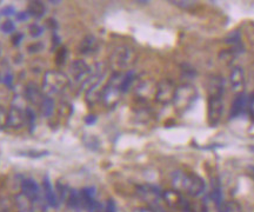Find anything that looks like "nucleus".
<instances>
[{"label":"nucleus","instance_id":"f257e3e1","mask_svg":"<svg viewBox=\"0 0 254 212\" xmlns=\"http://www.w3.org/2000/svg\"><path fill=\"white\" fill-rule=\"evenodd\" d=\"M171 182L174 190L179 191L180 194L185 192L190 197H199L206 190V183L201 177L182 170L174 171L171 176Z\"/></svg>","mask_w":254,"mask_h":212},{"label":"nucleus","instance_id":"f03ea898","mask_svg":"<svg viewBox=\"0 0 254 212\" xmlns=\"http://www.w3.org/2000/svg\"><path fill=\"white\" fill-rule=\"evenodd\" d=\"M69 84L71 80L65 73L57 70H50L44 74L43 91L49 97L53 94H60L67 90Z\"/></svg>","mask_w":254,"mask_h":212},{"label":"nucleus","instance_id":"7ed1b4c3","mask_svg":"<svg viewBox=\"0 0 254 212\" xmlns=\"http://www.w3.org/2000/svg\"><path fill=\"white\" fill-rule=\"evenodd\" d=\"M136 60V53L129 46H118L110 57V66L114 73H122L134 64Z\"/></svg>","mask_w":254,"mask_h":212},{"label":"nucleus","instance_id":"20e7f679","mask_svg":"<svg viewBox=\"0 0 254 212\" xmlns=\"http://www.w3.org/2000/svg\"><path fill=\"white\" fill-rule=\"evenodd\" d=\"M198 98V91L194 85L192 84H184L177 87L176 94H174L173 104L177 111L179 112H185L194 104Z\"/></svg>","mask_w":254,"mask_h":212},{"label":"nucleus","instance_id":"39448f33","mask_svg":"<svg viewBox=\"0 0 254 212\" xmlns=\"http://www.w3.org/2000/svg\"><path fill=\"white\" fill-rule=\"evenodd\" d=\"M122 73H113L112 77L109 79L107 84L101 90V98L104 104L109 107H113L118 104L120 97H122V90H120V81H122Z\"/></svg>","mask_w":254,"mask_h":212},{"label":"nucleus","instance_id":"423d86ee","mask_svg":"<svg viewBox=\"0 0 254 212\" xmlns=\"http://www.w3.org/2000/svg\"><path fill=\"white\" fill-rule=\"evenodd\" d=\"M20 188H21V194L26 196L32 203L34 204V207L37 209V212L44 211L43 201L45 202V199H44V195H43V191H41V188L36 180L32 178H25L21 180Z\"/></svg>","mask_w":254,"mask_h":212},{"label":"nucleus","instance_id":"0eeeda50","mask_svg":"<svg viewBox=\"0 0 254 212\" xmlns=\"http://www.w3.org/2000/svg\"><path fill=\"white\" fill-rule=\"evenodd\" d=\"M176 85L170 79H164L160 83L157 84V91H155V100L161 105L173 103L174 94H176Z\"/></svg>","mask_w":254,"mask_h":212},{"label":"nucleus","instance_id":"6e6552de","mask_svg":"<svg viewBox=\"0 0 254 212\" xmlns=\"http://www.w3.org/2000/svg\"><path fill=\"white\" fill-rule=\"evenodd\" d=\"M222 112H224V103L222 97H208L207 104V122L211 126H217L220 123Z\"/></svg>","mask_w":254,"mask_h":212},{"label":"nucleus","instance_id":"1a4fd4ad","mask_svg":"<svg viewBox=\"0 0 254 212\" xmlns=\"http://www.w3.org/2000/svg\"><path fill=\"white\" fill-rule=\"evenodd\" d=\"M163 199L170 208L178 209V210H182L184 212H190V202L183 197V195L177 190L173 189L165 191L163 194Z\"/></svg>","mask_w":254,"mask_h":212},{"label":"nucleus","instance_id":"9d476101","mask_svg":"<svg viewBox=\"0 0 254 212\" xmlns=\"http://www.w3.org/2000/svg\"><path fill=\"white\" fill-rule=\"evenodd\" d=\"M69 73L74 79L75 83L82 85L91 75L92 69L86 64V62H84L82 59H77L73 60L71 66H69Z\"/></svg>","mask_w":254,"mask_h":212},{"label":"nucleus","instance_id":"9b49d317","mask_svg":"<svg viewBox=\"0 0 254 212\" xmlns=\"http://www.w3.org/2000/svg\"><path fill=\"white\" fill-rule=\"evenodd\" d=\"M26 124V115H25V109L12 105L8 110V119L7 128L11 129H20Z\"/></svg>","mask_w":254,"mask_h":212},{"label":"nucleus","instance_id":"f8f14e48","mask_svg":"<svg viewBox=\"0 0 254 212\" xmlns=\"http://www.w3.org/2000/svg\"><path fill=\"white\" fill-rule=\"evenodd\" d=\"M43 195H44V199H45L46 204L49 205L50 208L53 209H58L59 208V198L57 196V192L55 188H53L52 183L49 179V177H45L43 182Z\"/></svg>","mask_w":254,"mask_h":212},{"label":"nucleus","instance_id":"ddd939ff","mask_svg":"<svg viewBox=\"0 0 254 212\" xmlns=\"http://www.w3.org/2000/svg\"><path fill=\"white\" fill-rule=\"evenodd\" d=\"M230 83L232 90L234 92H243L244 87H245V72H244V70L240 66H236V68L232 70L230 75Z\"/></svg>","mask_w":254,"mask_h":212},{"label":"nucleus","instance_id":"4468645a","mask_svg":"<svg viewBox=\"0 0 254 212\" xmlns=\"http://www.w3.org/2000/svg\"><path fill=\"white\" fill-rule=\"evenodd\" d=\"M44 98H45V96H44L43 91H41V88L37 84L28 83L26 85V87H25V99L27 102L34 104V105L37 104V105L40 106Z\"/></svg>","mask_w":254,"mask_h":212},{"label":"nucleus","instance_id":"2eb2a0df","mask_svg":"<svg viewBox=\"0 0 254 212\" xmlns=\"http://www.w3.org/2000/svg\"><path fill=\"white\" fill-rule=\"evenodd\" d=\"M225 90V80L220 75H213L208 79L207 83V92L208 97L211 96H218L222 97Z\"/></svg>","mask_w":254,"mask_h":212},{"label":"nucleus","instance_id":"dca6fc26","mask_svg":"<svg viewBox=\"0 0 254 212\" xmlns=\"http://www.w3.org/2000/svg\"><path fill=\"white\" fill-rule=\"evenodd\" d=\"M249 105V97L246 96L245 92H241L238 93L236 98H234L233 103H232L231 106V117L234 118V117L240 116L241 113L244 112L245 107Z\"/></svg>","mask_w":254,"mask_h":212},{"label":"nucleus","instance_id":"f3484780","mask_svg":"<svg viewBox=\"0 0 254 212\" xmlns=\"http://www.w3.org/2000/svg\"><path fill=\"white\" fill-rule=\"evenodd\" d=\"M99 49V43L94 36H86L81 40L80 46H79V51L82 55H92V53L97 52Z\"/></svg>","mask_w":254,"mask_h":212},{"label":"nucleus","instance_id":"a211bd4d","mask_svg":"<svg viewBox=\"0 0 254 212\" xmlns=\"http://www.w3.org/2000/svg\"><path fill=\"white\" fill-rule=\"evenodd\" d=\"M155 91H157V85H154L151 80H144L136 87L135 92L136 96L140 97L141 99H148L152 96H155Z\"/></svg>","mask_w":254,"mask_h":212},{"label":"nucleus","instance_id":"6ab92c4d","mask_svg":"<svg viewBox=\"0 0 254 212\" xmlns=\"http://www.w3.org/2000/svg\"><path fill=\"white\" fill-rule=\"evenodd\" d=\"M66 205H67L69 209H72V210H75V211L85 210L84 201H82L80 190H75V189L71 190V194H69V197L67 199V202H66Z\"/></svg>","mask_w":254,"mask_h":212},{"label":"nucleus","instance_id":"aec40b11","mask_svg":"<svg viewBox=\"0 0 254 212\" xmlns=\"http://www.w3.org/2000/svg\"><path fill=\"white\" fill-rule=\"evenodd\" d=\"M14 203L15 207H17L18 212H37V209L34 207V204L32 203L26 196L21 194V192L15 196Z\"/></svg>","mask_w":254,"mask_h":212},{"label":"nucleus","instance_id":"412c9836","mask_svg":"<svg viewBox=\"0 0 254 212\" xmlns=\"http://www.w3.org/2000/svg\"><path fill=\"white\" fill-rule=\"evenodd\" d=\"M28 14L33 18H43L46 13V6L41 1H31L28 4Z\"/></svg>","mask_w":254,"mask_h":212},{"label":"nucleus","instance_id":"4be33fe9","mask_svg":"<svg viewBox=\"0 0 254 212\" xmlns=\"http://www.w3.org/2000/svg\"><path fill=\"white\" fill-rule=\"evenodd\" d=\"M135 79V72L129 70L127 71L125 74H123L122 81H120V90H122V93H126L127 91L129 90V87L132 86V84L134 83Z\"/></svg>","mask_w":254,"mask_h":212},{"label":"nucleus","instance_id":"5701e85b","mask_svg":"<svg viewBox=\"0 0 254 212\" xmlns=\"http://www.w3.org/2000/svg\"><path fill=\"white\" fill-rule=\"evenodd\" d=\"M218 212H243V208L236 201H227L218 205Z\"/></svg>","mask_w":254,"mask_h":212},{"label":"nucleus","instance_id":"b1692460","mask_svg":"<svg viewBox=\"0 0 254 212\" xmlns=\"http://www.w3.org/2000/svg\"><path fill=\"white\" fill-rule=\"evenodd\" d=\"M40 111L44 117H51L55 112V100L49 96H45L40 104Z\"/></svg>","mask_w":254,"mask_h":212},{"label":"nucleus","instance_id":"393cba45","mask_svg":"<svg viewBox=\"0 0 254 212\" xmlns=\"http://www.w3.org/2000/svg\"><path fill=\"white\" fill-rule=\"evenodd\" d=\"M71 190L68 188V185L64 184L59 180V182H57L56 184V192H57V196H58L59 198V202H63V203L66 204V202H67V199L69 197V194H71Z\"/></svg>","mask_w":254,"mask_h":212},{"label":"nucleus","instance_id":"a878e982","mask_svg":"<svg viewBox=\"0 0 254 212\" xmlns=\"http://www.w3.org/2000/svg\"><path fill=\"white\" fill-rule=\"evenodd\" d=\"M211 197L213 201L217 203L218 205L222 203L221 202V189H220V184H219V180L218 179H214L213 182H212V192H211Z\"/></svg>","mask_w":254,"mask_h":212},{"label":"nucleus","instance_id":"bb28decb","mask_svg":"<svg viewBox=\"0 0 254 212\" xmlns=\"http://www.w3.org/2000/svg\"><path fill=\"white\" fill-rule=\"evenodd\" d=\"M25 115H26V124L30 125V129L33 130L36 126V113L31 107H26L25 109Z\"/></svg>","mask_w":254,"mask_h":212},{"label":"nucleus","instance_id":"cd10ccee","mask_svg":"<svg viewBox=\"0 0 254 212\" xmlns=\"http://www.w3.org/2000/svg\"><path fill=\"white\" fill-rule=\"evenodd\" d=\"M173 5L178 6V7L183 9H190L194 8L195 6H198V2L196 1H190V0H180V1H172Z\"/></svg>","mask_w":254,"mask_h":212},{"label":"nucleus","instance_id":"c85d7f7f","mask_svg":"<svg viewBox=\"0 0 254 212\" xmlns=\"http://www.w3.org/2000/svg\"><path fill=\"white\" fill-rule=\"evenodd\" d=\"M7 119H8V111L5 107L0 106V130L7 128Z\"/></svg>","mask_w":254,"mask_h":212},{"label":"nucleus","instance_id":"c756f323","mask_svg":"<svg viewBox=\"0 0 254 212\" xmlns=\"http://www.w3.org/2000/svg\"><path fill=\"white\" fill-rule=\"evenodd\" d=\"M1 31L4 33H12L14 32L15 31V25L12 20H9V19H7V20H5L4 23L1 24Z\"/></svg>","mask_w":254,"mask_h":212},{"label":"nucleus","instance_id":"7c9ffc66","mask_svg":"<svg viewBox=\"0 0 254 212\" xmlns=\"http://www.w3.org/2000/svg\"><path fill=\"white\" fill-rule=\"evenodd\" d=\"M44 32V28L43 27H40L39 25H37V24H33V25H31L30 26V34L33 38H37V37H39L41 33Z\"/></svg>","mask_w":254,"mask_h":212},{"label":"nucleus","instance_id":"2f4dec72","mask_svg":"<svg viewBox=\"0 0 254 212\" xmlns=\"http://www.w3.org/2000/svg\"><path fill=\"white\" fill-rule=\"evenodd\" d=\"M190 212H207V210L202 203H190Z\"/></svg>","mask_w":254,"mask_h":212},{"label":"nucleus","instance_id":"473e14b6","mask_svg":"<svg viewBox=\"0 0 254 212\" xmlns=\"http://www.w3.org/2000/svg\"><path fill=\"white\" fill-rule=\"evenodd\" d=\"M0 14L5 15V17H11V15L17 14V12H15V8L13 7V6H6V7L1 8Z\"/></svg>","mask_w":254,"mask_h":212},{"label":"nucleus","instance_id":"72a5a7b5","mask_svg":"<svg viewBox=\"0 0 254 212\" xmlns=\"http://www.w3.org/2000/svg\"><path fill=\"white\" fill-rule=\"evenodd\" d=\"M49 152H46V151H34V150H31V152H25L24 154L27 157H31V158H40V157H44L46 156V154Z\"/></svg>","mask_w":254,"mask_h":212},{"label":"nucleus","instance_id":"f704fd0d","mask_svg":"<svg viewBox=\"0 0 254 212\" xmlns=\"http://www.w3.org/2000/svg\"><path fill=\"white\" fill-rule=\"evenodd\" d=\"M2 81H4V84L8 88L13 87V75H12L11 73H6L4 75V79H2Z\"/></svg>","mask_w":254,"mask_h":212},{"label":"nucleus","instance_id":"c9c22d12","mask_svg":"<svg viewBox=\"0 0 254 212\" xmlns=\"http://www.w3.org/2000/svg\"><path fill=\"white\" fill-rule=\"evenodd\" d=\"M105 212H117V207L113 199H109L106 202V207H105Z\"/></svg>","mask_w":254,"mask_h":212},{"label":"nucleus","instance_id":"e433bc0d","mask_svg":"<svg viewBox=\"0 0 254 212\" xmlns=\"http://www.w3.org/2000/svg\"><path fill=\"white\" fill-rule=\"evenodd\" d=\"M15 17H17L18 21H26L31 15L28 14L27 11H23V12H18V13L15 14Z\"/></svg>","mask_w":254,"mask_h":212},{"label":"nucleus","instance_id":"4c0bfd02","mask_svg":"<svg viewBox=\"0 0 254 212\" xmlns=\"http://www.w3.org/2000/svg\"><path fill=\"white\" fill-rule=\"evenodd\" d=\"M65 58H66V50L62 49L58 52V56H57V62H58L59 64H62V63L65 62Z\"/></svg>","mask_w":254,"mask_h":212},{"label":"nucleus","instance_id":"58836bf2","mask_svg":"<svg viewBox=\"0 0 254 212\" xmlns=\"http://www.w3.org/2000/svg\"><path fill=\"white\" fill-rule=\"evenodd\" d=\"M23 38H24V36L21 33H18V34H15V36L12 38V42H13V44L15 46H18L19 44H20V42L21 40H23Z\"/></svg>","mask_w":254,"mask_h":212},{"label":"nucleus","instance_id":"ea45409f","mask_svg":"<svg viewBox=\"0 0 254 212\" xmlns=\"http://www.w3.org/2000/svg\"><path fill=\"white\" fill-rule=\"evenodd\" d=\"M85 122H86L87 125H93L95 122H97V117L94 115H88L86 118H85Z\"/></svg>","mask_w":254,"mask_h":212},{"label":"nucleus","instance_id":"a19ab883","mask_svg":"<svg viewBox=\"0 0 254 212\" xmlns=\"http://www.w3.org/2000/svg\"><path fill=\"white\" fill-rule=\"evenodd\" d=\"M90 212H103V210H101V207H100V204L98 203L97 205H95V207H94L93 209H91Z\"/></svg>","mask_w":254,"mask_h":212},{"label":"nucleus","instance_id":"79ce46f5","mask_svg":"<svg viewBox=\"0 0 254 212\" xmlns=\"http://www.w3.org/2000/svg\"><path fill=\"white\" fill-rule=\"evenodd\" d=\"M138 212H154V211L151 210L150 208H142V209H140V210H139Z\"/></svg>","mask_w":254,"mask_h":212},{"label":"nucleus","instance_id":"37998d69","mask_svg":"<svg viewBox=\"0 0 254 212\" xmlns=\"http://www.w3.org/2000/svg\"><path fill=\"white\" fill-rule=\"evenodd\" d=\"M0 53H1V44H0Z\"/></svg>","mask_w":254,"mask_h":212}]
</instances>
